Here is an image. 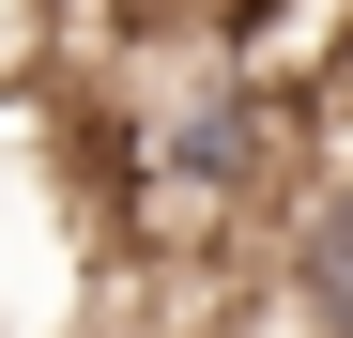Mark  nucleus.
Masks as SVG:
<instances>
[{
	"label": "nucleus",
	"instance_id": "obj_1",
	"mask_svg": "<svg viewBox=\"0 0 353 338\" xmlns=\"http://www.w3.org/2000/svg\"><path fill=\"white\" fill-rule=\"evenodd\" d=\"M261 308H276V338H353V154H307V185L276 200Z\"/></svg>",
	"mask_w": 353,
	"mask_h": 338
}]
</instances>
